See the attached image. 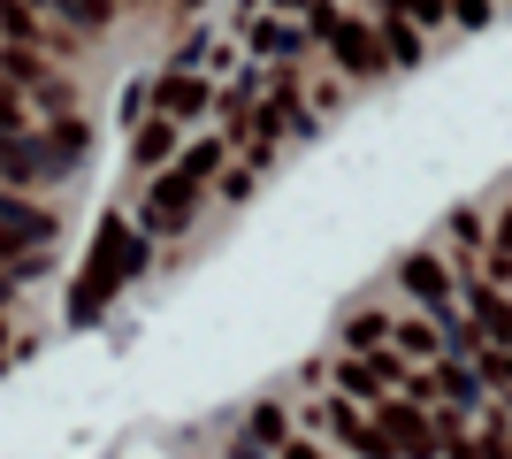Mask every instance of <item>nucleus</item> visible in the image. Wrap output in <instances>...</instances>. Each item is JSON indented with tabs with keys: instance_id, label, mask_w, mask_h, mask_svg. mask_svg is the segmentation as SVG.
<instances>
[{
	"instance_id": "obj_1",
	"label": "nucleus",
	"mask_w": 512,
	"mask_h": 459,
	"mask_svg": "<svg viewBox=\"0 0 512 459\" xmlns=\"http://www.w3.org/2000/svg\"><path fill=\"white\" fill-rule=\"evenodd\" d=\"M138 261H146V230L123 215H107L100 222V238H92V261L77 268V291H69V322H100L107 299L138 276Z\"/></svg>"
},
{
	"instance_id": "obj_2",
	"label": "nucleus",
	"mask_w": 512,
	"mask_h": 459,
	"mask_svg": "<svg viewBox=\"0 0 512 459\" xmlns=\"http://www.w3.org/2000/svg\"><path fill=\"white\" fill-rule=\"evenodd\" d=\"M214 169H222V146H192L176 169H161V176L146 184V199H138V230H146V238H176V230L199 215V199H207Z\"/></svg>"
},
{
	"instance_id": "obj_3",
	"label": "nucleus",
	"mask_w": 512,
	"mask_h": 459,
	"mask_svg": "<svg viewBox=\"0 0 512 459\" xmlns=\"http://www.w3.org/2000/svg\"><path fill=\"white\" fill-rule=\"evenodd\" d=\"M314 39L329 46V62H337L344 77H383V69H390L383 39H375V31H367V23L337 16V8H321V16H314Z\"/></svg>"
},
{
	"instance_id": "obj_4",
	"label": "nucleus",
	"mask_w": 512,
	"mask_h": 459,
	"mask_svg": "<svg viewBox=\"0 0 512 459\" xmlns=\"http://www.w3.org/2000/svg\"><path fill=\"white\" fill-rule=\"evenodd\" d=\"M375 429H383L390 437V452L398 459H436L444 452V437H436V414H421V406H413V398H375Z\"/></svg>"
},
{
	"instance_id": "obj_5",
	"label": "nucleus",
	"mask_w": 512,
	"mask_h": 459,
	"mask_svg": "<svg viewBox=\"0 0 512 459\" xmlns=\"http://www.w3.org/2000/svg\"><path fill=\"white\" fill-rule=\"evenodd\" d=\"M398 291H413V306H421V314H436V322H459V306H451V276H444V261H436V253H406V261H398Z\"/></svg>"
},
{
	"instance_id": "obj_6",
	"label": "nucleus",
	"mask_w": 512,
	"mask_h": 459,
	"mask_svg": "<svg viewBox=\"0 0 512 459\" xmlns=\"http://www.w3.org/2000/svg\"><path fill=\"white\" fill-rule=\"evenodd\" d=\"M0 176H8V184H46V176H69V169H62V153H54V138L0 131Z\"/></svg>"
},
{
	"instance_id": "obj_7",
	"label": "nucleus",
	"mask_w": 512,
	"mask_h": 459,
	"mask_svg": "<svg viewBox=\"0 0 512 459\" xmlns=\"http://www.w3.org/2000/svg\"><path fill=\"white\" fill-rule=\"evenodd\" d=\"M314 421H321V429H329V437L344 444V452H360V459H398V452H390V437L375 429V414H360V406H344V398L314 406Z\"/></svg>"
},
{
	"instance_id": "obj_8",
	"label": "nucleus",
	"mask_w": 512,
	"mask_h": 459,
	"mask_svg": "<svg viewBox=\"0 0 512 459\" xmlns=\"http://www.w3.org/2000/svg\"><path fill=\"white\" fill-rule=\"evenodd\" d=\"M54 238V215L31 207V199H0V261H16V253H39Z\"/></svg>"
},
{
	"instance_id": "obj_9",
	"label": "nucleus",
	"mask_w": 512,
	"mask_h": 459,
	"mask_svg": "<svg viewBox=\"0 0 512 459\" xmlns=\"http://www.w3.org/2000/svg\"><path fill=\"white\" fill-rule=\"evenodd\" d=\"M253 123H260V138H268V146H276L283 131H314V115H306V92H299V85H283V77L268 85V100H260Z\"/></svg>"
},
{
	"instance_id": "obj_10",
	"label": "nucleus",
	"mask_w": 512,
	"mask_h": 459,
	"mask_svg": "<svg viewBox=\"0 0 512 459\" xmlns=\"http://www.w3.org/2000/svg\"><path fill=\"white\" fill-rule=\"evenodd\" d=\"M428 391L451 398V406H467V414H482V375H474V360H436Z\"/></svg>"
},
{
	"instance_id": "obj_11",
	"label": "nucleus",
	"mask_w": 512,
	"mask_h": 459,
	"mask_svg": "<svg viewBox=\"0 0 512 459\" xmlns=\"http://www.w3.org/2000/svg\"><path fill=\"white\" fill-rule=\"evenodd\" d=\"M375 39H383V54H390L398 69H413V62H421V23H413V16H398V8H383Z\"/></svg>"
},
{
	"instance_id": "obj_12",
	"label": "nucleus",
	"mask_w": 512,
	"mask_h": 459,
	"mask_svg": "<svg viewBox=\"0 0 512 459\" xmlns=\"http://www.w3.org/2000/svg\"><path fill=\"white\" fill-rule=\"evenodd\" d=\"M46 8H54V16H62L69 31H107V23H115V8H123V0H46Z\"/></svg>"
},
{
	"instance_id": "obj_13",
	"label": "nucleus",
	"mask_w": 512,
	"mask_h": 459,
	"mask_svg": "<svg viewBox=\"0 0 512 459\" xmlns=\"http://www.w3.org/2000/svg\"><path fill=\"white\" fill-rule=\"evenodd\" d=\"M390 345H398V352H413V360H436V352H444V329H436V322H421V314H406V322L390 329Z\"/></svg>"
},
{
	"instance_id": "obj_14",
	"label": "nucleus",
	"mask_w": 512,
	"mask_h": 459,
	"mask_svg": "<svg viewBox=\"0 0 512 459\" xmlns=\"http://www.w3.org/2000/svg\"><path fill=\"white\" fill-rule=\"evenodd\" d=\"M153 108H169V115H199V108H207V85H199V77H161Z\"/></svg>"
},
{
	"instance_id": "obj_15",
	"label": "nucleus",
	"mask_w": 512,
	"mask_h": 459,
	"mask_svg": "<svg viewBox=\"0 0 512 459\" xmlns=\"http://www.w3.org/2000/svg\"><path fill=\"white\" fill-rule=\"evenodd\" d=\"M337 391H360V398H390L383 368L375 360H337Z\"/></svg>"
},
{
	"instance_id": "obj_16",
	"label": "nucleus",
	"mask_w": 512,
	"mask_h": 459,
	"mask_svg": "<svg viewBox=\"0 0 512 459\" xmlns=\"http://www.w3.org/2000/svg\"><path fill=\"white\" fill-rule=\"evenodd\" d=\"M0 31H8L16 46H46L39 16H31V0H0Z\"/></svg>"
},
{
	"instance_id": "obj_17",
	"label": "nucleus",
	"mask_w": 512,
	"mask_h": 459,
	"mask_svg": "<svg viewBox=\"0 0 512 459\" xmlns=\"http://www.w3.org/2000/svg\"><path fill=\"white\" fill-rule=\"evenodd\" d=\"M467 360H474V375H482V383H497V391L512 398V352H505V345H482V352H467Z\"/></svg>"
},
{
	"instance_id": "obj_18",
	"label": "nucleus",
	"mask_w": 512,
	"mask_h": 459,
	"mask_svg": "<svg viewBox=\"0 0 512 459\" xmlns=\"http://www.w3.org/2000/svg\"><path fill=\"white\" fill-rule=\"evenodd\" d=\"M390 314H352V322H344V345H390Z\"/></svg>"
},
{
	"instance_id": "obj_19",
	"label": "nucleus",
	"mask_w": 512,
	"mask_h": 459,
	"mask_svg": "<svg viewBox=\"0 0 512 459\" xmlns=\"http://www.w3.org/2000/svg\"><path fill=\"white\" fill-rule=\"evenodd\" d=\"M169 153H176V131H169V123H146V131H138V169L169 161Z\"/></svg>"
},
{
	"instance_id": "obj_20",
	"label": "nucleus",
	"mask_w": 512,
	"mask_h": 459,
	"mask_svg": "<svg viewBox=\"0 0 512 459\" xmlns=\"http://www.w3.org/2000/svg\"><path fill=\"white\" fill-rule=\"evenodd\" d=\"M253 46H260V54H276V62H291L306 39H299V31H283V23H260V39H253Z\"/></svg>"
},
{
	"instance_id": "obj_21",
	"label": "nucleus",
	"mask_w": 512,
	"mask_h": 459,
	"mask_svg": "<svg viewBox=\"0 0 512 459\" xmlns=\"http://www.w3.org/2000/svg\"><path fill=\"white\" fill-rule=\"evenodd\" d=\"M0 131H23V85L0 77Z\"/></svg>"
},
{
	"instance_id": "obj_22",
	"label": "nucleus",
	"mask_w": 512,
	"mask_h": 459,
	"mask_svg": "<svg viewBox=\"0 0 512 459\" xmlns=\"http://www.w3.org/2000/svg\"><path fill=\"white\" fill-rule=\"evenodd\" d=\"M253 437H268V444H291V429H283V414H276V406H260V414H253Z\"/></svg>"
},
{
	"instance_id": "obj_23",
	"label": "nucleus",
	"mask_w": 512,
	"mask_h": 459,
	"mask_svg": "<svg viewBox=\"0 0 512 459\" xmlns=\"http://www.w3.org/2000/svg\"><path fill=\"white\" fill-rule=\"evenodd\" d=\"M451 230H459V245H482V238H490V230H482V215H474V207H459V215H451Z\"/></svg>"
},
{
	"instance_id": "obj_24",
	"label": "nucleus",
	"mask_w": 512,
	"mask_h": 459,
	"mask_svg": "<svg viewBox=\"0 0 512 459\" xmlns=\"http://www.w3.org/2000/svg\"><path fill=\"white\" fill-rule=\"evenodd\" d=\"M451 16L459 23H490V0H451Z\"/></svg>"
},
{
	"instance_id": "obj_25",
	"label": "nucleus",
	"mask_w": 512,
	"mask_h": 459,
	"mask_svg": "<svg viewBox=\"0 0 512 459\" xmlns=\"http://www.w3.org/2000/svg\"><path fill=\"white\" fill-rule=\"evenodd\" d=\"M490 238H497V253H505V261H512V207H505V215H497V230H490Z\"/></svg>"
},
{
	"instance_id": "obj_26",
	"label": "nucleus",
	"mask_w": 512,
	"mask_h": 459,
	"mask_svg": "<svg viewBox=\"0 0 512 459\" xmlns=\"http://www.w3.org/2000/svg\"><path fill=\"white\" fill-rule=\"evenodd\" d=\"M283 459H329L321 444H283Z\"/></svg>"
},
{
	"instance_id": "obj_27",
	"label": "nucleus",
	"mask_w": 512,
	"mask_h": 459,
	"mask_svg": "<svg viewBox=\"0 0 512 459\" xmlns=\"http://www.w3.org/2000/svg\"><path fill=\"white\" fill-rule=\"evenodd\" d=\"M0 306H8V276H0Z\"/></svg>"
},
{
	"instance_id": "obj_28",
	"label": "nucleus",
	"mask_w": 512,
	"mask_h": 459,
	"mask_svg": "<svg viewBox=\"0 0 512 459\" xmlns=\"http://www.w3.org/2000/svg\"><path fill=\"white\" fill-rule=\"evenodd\" d=\"M184 8H199V0H184Z\"/></svg>"
}]
</instances>
